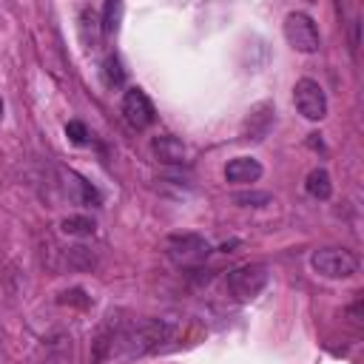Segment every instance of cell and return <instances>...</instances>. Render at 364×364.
Listing matches in <instances>:
<instances>
[{
    "instance_id": "6da1fadb",
    "label": "cell",
    "mask_w": 364,
    "mask_h": 364,
    "mask_svg": "<svg viewBox=\"0 0 364 364\" xmlns=\"http://www.w3.org/2000/svg\"><path fill=\"white\" fill-rule=\"evenodd\" d=\"M173 338V321L168 318H142L134 324H122L114 333L102 336L97 341V358H117V361H131L151 355Z\"/></svg>"
},
{
    "instance_id": "7a4b0ae2",
    "label": "cell",
    "mask_w": 364,
    "mask_h": 364,
    "mask_svg": "<svg viewBox=\"0 0 364 364\" xmlns=\"http://www.w3.org/2000/svg\"><path fill=\"white\" fill-rule=\"evenodd\" d=\"M267 282H270V267L264 262H250V264H242L228 273V290L236 301L256 299L267 287Z\"/></svg>"
},
{
    "instance_id": "3957f363",
    "label": "cell",
    "mask_w": 364,
    "mask_h": 364,
    "mask_svg": "<svg viewBox=\"0 0 364 364\" xmlns=\"http://www.w3.org/2000/svg\"><path fill=\"white\" fill-rule=\"evenodd\" d=\"M165 253L179 267H199L210 256V242L199 233H173L165 239Z\"/></svg>"
},
{
    "instance_id": "277c9868",
    "label": "cell",
    "mask_w": 364,
    "mask_h": 364,
    "mask_svg": "<svg viewBox=\"0 0 364 364\" xmlns=\"http://www.w3.org/2000/svg\"><path fill=\"white\" fill-rule=\"evenodd\" d=\"M284 40L293 51H301V54H316L321 48L318 26L304 11H290L284 17Z\"/></svg>"
},
{
    "instance_id": "5b68a950",
    "label": "cell",
    "mask_w": 364,
    "mask_h": 364,
    "mask_svg": "<svg viewBox=\"0 0 364 364\" xmlns=\"http://www.w3.org/2000/svg\"><path fill=\"white\" fill-rule=\"evenodd\" d=\"M310 264L324 279H350L353 273H358L355 253H350L344 247H321L310 256Z\"/></svg>"
},
{
    "instance_id": "8992f818",
    "label": "cell",
    "mask_w": 364,
    "mask_h": 364,
    "mask_svg": "<svg viewBox=\"0 0 364 364\" xmlns=\"http://www.w3.org/2000/svg\"><path fill=\"white\" fill-rule=\"evenodd\" d=\"M293 102H296L299 114H301L304 119H310V122H318V119L327 117V94H324V88H321L316 80H310V77H301V80L296 82V88H293Z\"/></svg>"
},
{
    "instance_id": "52a82bcc",
    "label": "cell",
    "mask_w": 364,
    "mask_h": 364,
    "mask_svg": "<svg viewBox=\"0 0 364 364\" xmlns=\"http://www.w3.org/2000/svg\"><path fill=\"white\" fill-rule=\"evenodd\" d=\"M122 117L131 128L142 131L154 122V102L148 100V94L142 88H128L122 97Z\"/></svg>"
},
{
    "instance_id": "ba28073f",
    "label": "cell",
    "mask_w": 364,
    "mask_h": 364,
    "mask_svg": "<svg viewBox=\"0 0 364 364\" xmlns=\"http://www.w3.org/2000/svg\"><path fill=\"white\" fill-rule=\"evenodd\" d=\"M262 176V165L253 156H236L225 165V179L233 185H250Z\"/></svg>"
},
{
    "instance_id": "9c48e42d",
    "label": "cell",
    "mask_w": 364,
    "mask_h": 364,
    "mask_svg": "<svg viewBox=\"0 0 364 364\" xmlns=\"http://www.w3.org/2000/svg\"><path fill=\"white\" fill-rule=\"evenodd\" d=\"M270 125H273V105L270 102L253 105L247 119H245V139H264Z\"/></svg>"
},
{
    "instance_id": "30bf717a",
    "label": "cell",
    "mask_w": 364,
    "mask_h": 364,
    "mask_svg": "<svg viewBox=\"0 0 364 364\" xmlns=\"http://www.w3.org/2000/svg\"><path fill=\"white\" fill-rule=\"evenodd\" d=\"M151 148H154L156 159L165 162V165H179V162L185 159V145H182V139L173 136V134H162V136H156V139L151 142Z\"/></svg>"
},
{
    "instance_id": "8fae6325",
    "label": "cell",
    "mask_w": 364,
    "mask_h": 364,
    "mask_svg": "<svg viewBox=\"0 0 364 364\" xmlns=\"http://www.w3.org/2000/svg\"><path fill=\"white\" fill-rule=\"evenodd\" d=\"M60 264L68 270H94L97 267V256L82 247V245H71V247H60Z\"/></svg>"
},
{
    "instance_id": "7c38bea8",
    "label": "cell",
    "mask_w": 364,
    "mask_h": 364,
    "mask_svg": "<svg viewBox=\"0 0 364 364\" xmlns=\"http://www.w3.org/2000/svg\"><path fill=\"white\" fill-rule=\"evenodd\" d=\"M100 34H102V26H100V14L94 9H80V37L88 48H97L100 46Z\"/></svg>"
},
{
    "instance_id": "4fadbf2b",
    "label": "cell",
    "mask_w": 364,
    "mask_h": 364,
    "mask_svg": "<svg viewBox=\"0 0 364 364\" xmlns=\"http://www.w3.org/2000/svg\"><path fill=\"white\" fill-rule=\"evenodd\" d=\"M304 191L313 196V199H330L333 193V182H330V173L324 168H313L304 179Z\"/></svg>"
},
{
    "instance_id": "5bb4252c",
    "label": "cell",
    "mask_w": 364,
    "mask_h": 364,
    "mask_svg": "<svg viewBox=\"0 0 364 364\" xmlns=\"http://www.w3.org/2000/svg\"><path fill=\"white\" fill-rule=\"evenodd\" d=\"M100 74H102V82H105L108 88H119V85L125 82V71H122V63H119L117 54H108V57L102 60Z\"/></svg>"
},
{
    "instance_id": "9a60e30c",
    "label": "cell",
    "mask_w": 364,
    "mask_h": 364,
    "mask_svg": "<svg viewBox=\"0 0 364 364\" xmlns=\"http://www.w3.org/2000/svg\"><path fill=\"white\" fill-rule=\"evenodd\" d=\"M94 219H88V216H80V213H74V216H65L63 222H60V230L65 233V236H91L94 233Z\"/></svg>"
},
{
    "instance_id": "2e32d148",
    "label": "cell",
    "mask_w": 364,
    "mask_h": 364,
    "mask_svg": "<svg viewBox=\"0 0 364 364\" xmlns=\"http://www.w3.org/2000/svg\"><path fill=\"white\" fill-rule=\"evenodd\" d=\"M119 20H122V3H119V0H108V3L102 6V17H100L102 31H105V34H117Z\"/></svg>"
},
{
    "instance_id": "e0dca14e",
    "label": "cell",
    "mask_w": 364,
    "mask_h": 364,
    "mask_svg": "<svg viewBox=\"0 0 364 364\" xmlns=\"http://www.w3.org/2000/svg\"><path fill=\"white\" fill-rule=\"evenodd\" d=\"M233 202L242 205V208H262V205L270 202V193H256V191H250V193H236Z\"/></svg>"
},
{
    "instance_id": "ac0fdd59",
    "label": "cell",
    "mask_w": 364,
    "mask_h": 364,
    "mask_svg": "<svg viewBox=\"0 0 364 364\" xmlns=\"http://www.w3.org/2000/svg\"><path fill=\"white\" fill-rule=\"evenodd\" d=\"M65 134H68V139H71L74 145H82V142L88 139V131H85V125H82V122H77V119H71V122L65 125Z\"/></svg>"
},
{
    "instance_id": "d6986e66",
    "label": "cell",
    "mask_w": 364,
    "mask_h": 364,
    "mask_svg": "<svg viewBox=\"0 0 364 364\" xmlns=\"http://www.w3.org/2000/svg\"><path fill=\"white\" fill-rule=\"evenodd\" d=\"M0 117H3V100H0Z\"/></svg>"
}]
</instances>
